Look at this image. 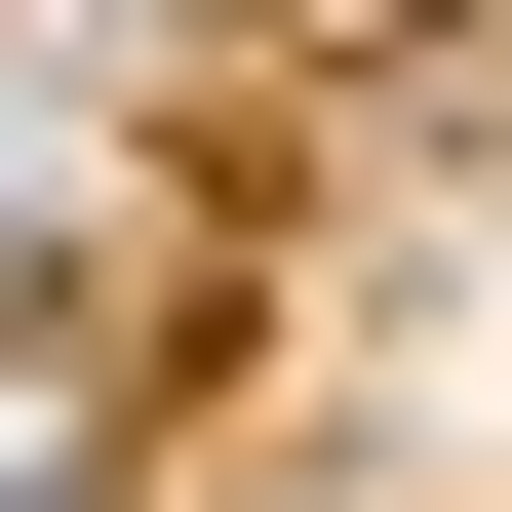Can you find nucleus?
<instances>
[{
	"instance_id": "f257e3e1",
	"label": "nucleus",
	"mask_w": 512,
	"mask_h": 512,
	"mask_svg": "<svg viewBox=\"0 0 512 512\" xmlns=\"http://www.w3.org/2000/svg\"><path fill=\"white\" fill-rule=\"evenodd\" d=\"M0 276H79V119H40V79H0Z\"/></svg>"
},
{
	"instance_id": "f03ea898",
	"label": "nucleus",
	"mask_w": 512,
	"mask_h": 512,
	"mask_svg": "<svg viewBox=\"0 0 512 512\" xmlns=\"http://www.w3.org/2000/svg\"><path fill=\"white\" fill-rule=\"evenodd\" d=\"M237 40H276V79H394V40H434V0H237Z\"/></svg>"
},
{
	"instance_id": "7ed1b4c3",
	"label": "nucleus",
	"mask_w": 512,
	"mask_h": 512,
	"mask_svg": "<svg viewBox=\"0 0 512 512\" xmlns=\"http://www.w3.org/2000/svg\"><path fill=\"white\" fill-rule=\"evenodd\" d=\"M0 512H79V394H40V355H0Z\"/></svg>"
}]
</instances>
